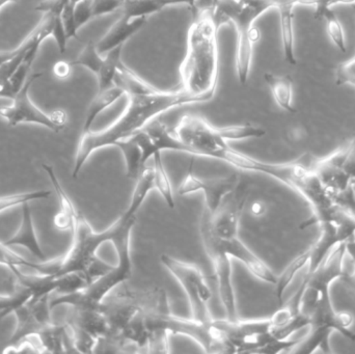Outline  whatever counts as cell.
<instances>
[{
  "label": "cell",
  "mask_w": 355,
  "mask_h": 354,
  "mask_svg": "<svg viewBox=\"0 0 355 354\" xmlns=\"http://www.w3.org/2000/svg\"><path fill=\"white\" fill-rule=\"evenodd\" d=\"M100 308L110 330L98 343L95 353L170 351L168 317L172 311L164 289H121L110 293Z\"/></svg>",
  "instance_id": "obj_1"
},
{
  "label": "cell",
  "mask_w": 355,
  "mask_h": 354,
  "mask_svg": "<svg viewBox=\"0 0 355 354\" xmlns=\"http://www.w3.org/2000/svg\"><path fill=\"white\" fill-rule=\"evenodd\" d=\"M204 102L202 98L191 95L183 89L178 91L159 89L153 94L128 97V104L124 112L114 124L104 130L83 132L77 145L72 178H78L81 170L94 152L106 147H114L119 141L135 134L160 114L173 108Z\"/></svg>",
  "instance_id": "obj_2"
},
{
  "label": "cell",
  "mask_w": 355,
  "mask_h": 354,
  "mask_svg": "<svg viewBox=\"0 0 355 354\" xmlns=\"http://www.w3.org/2000/svg\"><path fill=\"white\" fill-rule=\"evenodd\" d=\"M144 200L137 195L131 197L126 211L103 232L93 230L87 218L79 214L73 230V242L66 255L62 256V266L55 276L69 274H80L91 284L100 276L110 272L114 265L102 261L97 256L98 249L104 243L110 242L128 227L135 226L137 215L144 204Z\"/></svg>",
  "instance_id": "obj_3"
},
{
  "label": "cell",
  "mask_w": 355,
  "mask_h": 354,
  "mask_svg": "<svg viewBox=\"0 0 355 354\" xmlns=\"http://www.w3.org/2000/svg\"><path fill=\"white\" fill-rule=\"evenodd\" d=\"M217 28L208 12L192 21L187 35V49L180 66L182 89L205 102L213 99L218 83L219 51Z\"/></svg>",
  "instance_id": "obj_4"
},
{
  "label": "cell",
  "mask_w": 355,
  "mask_h": 354,
  "mask_svg": "<svg viewBox=\"0 0 355 354\" xmlns=\"http://www.w3.org/2000/svg\"><path fill=\"white\" fill-rule=\"evenodd\" d=\"M133 228L135 227H128L112 241V245H114L118 257L116 265L87 285L85 288L68 294H60L50 301L51 309L62 305L70 306L71 308L97 309L116 287L130 280L132 276L130 243Z\"/></svg>",
  "instance_id": "obj_5"
},
{
  "label": "cell",
  "mask_w": 355,
  "mask_h": 354,
  "mask_svg": "<svg viewBox=\"0 0 355 354\" xmlns=\"http://www.w3.org/2000/svg\"><path fill=\"white\" fill-rule=\"evenodd\" d=\"M218 12L223 24L233 23L235 25L237 31L236 70L240 83L245 85L252 68L254 44L260 35L254 24L260 17L244 0H223Z\"/></svg>",
  "instance_id": "obj_6"
},
{
  "label": "cell",
  "mask_w": 355,
  "mask_h": 354,
  "mask_svg": "<svg viewBox=\"0 0 355 354\" xmlns=\"http://www.w3.org/2000/svg\"><path fill=\"white\" fill-rule=\"evenodd\" d=\"M211 222H212V214L204 208L200 222L202 245L214 268L219 297H220L227 319L237 321L239 317H238L235 291L232 282V258L221 247L219 237L213 232Z\"/></svg>",
  "instance_id": "obj_7"
},
{
  "label": "cell",
  "mask_w": 355,
  "mask_h": 354,
  "mask_svg": "<svg viewBox=\"0 0 355 354\" xmlns=\"http://www.w3.org/2000/svg\"><path fill=\"white\" fill-rule=\"evenodd\" d=\"M44 73L31 74L22 89L12 99L10 105L0 106V116L10 126H18L21 124H35L45 127L53 132L58 133L64 130L68 122V116L64 110L58 109L51 112L42 110L29 96L31 85L37 79L41 78Z\"/></svg>",
  "instance_id": "obj_8"
},
{
  "label": "cell",
  "mask_w": 355,
  "mask_h": 354,
  "mask_svg": "<svg viewBox=\"0 0 355 354\" xmlns=\"http://www.w3.org/2000/svg\"><path fill=\"white\" fill-rule=\"evenodd\" d=\"M160 261L185 291L189 299L192 319L200 322L211 321L213 318L208 303L212 293L202 270L193 264L180 261L172 256L162 255Z\"/></svg>",
  "instance_id": "obj_9"
},
{
  "label": "cell",
  "mask_w": 355,
  "mask_h": 354,
  "mask_svg": "<svg viewBox=\"0 0 355 354\" xmlns=\"http://www.w3.org/2000/svg\"><path fill=\"white\" fill-rule=\"evenodd\" d=\"M184 147V153L217 159L218 154L229 145L212 126L202 116L186 114L182 116L174 130Z\"/></svg>",
  "instance_id": "obj_10"
},
{
  "label": "cell",
  "mask_w": 355,
  "mask_h": 354,
  "mask_svg": "<svg viewBox=\"0 0 355 354\" xmlns=\"http://www.w3.org/2000/svg\"><path fill=\"white\" fill-rule=\"evenodd\" d=\"M240 180L241 179L238 174L209 180L198 178L194 175L193 159H191L187 175L180 184L178 193L182 197H185L202 191L205 195V209L214 215L225 195H229L239 184Z\"/></svg>",
  "instance_id": "obj_11"
},
{
  "label": "cell",
  "mask_w": 355,
  "mask_h": 354,
  "mask_svg": "<svg viewBox=\"0 0 355 354\" xmlns=\"http://www.w3.org/2000/svg\"><path fill=\"white\" fill-rule=\"evenodd\" d=\"M49 297L44 295L41 297H31L25 305L15 312L16 330L6 347L15 346L25 339L37 337L52 324Z\"/></svg>",
  "instance_id": "obj_12"
},
{
  "label": "cell",
  "mask_w": 355,
  "mask_h": 354,
  "mask_svg": "<svg viewBox=\"0 0 355 354\" xmlns=\"http://www.w3.org/2000/svg\"><path fill=\"white\" fill-rule=\"evenodd\" d=\"M248 199V185L239 184L225 195L214 215H212L213 232L221 239L237 237L240 220Z\"/></svg>",
  "instance_id": "obj_13"
},
{
  "label": "cell",
  "mask_w": 355,
  "mask_h": 354,
  "mask_svg": "<svg viewBox=\"0 0 355 354\" xmlns=\"http://www.w3.org/2000/svg\"><path fill=\"white\" fill-rule=\"evenodd\" d=\"M354 316L347 312H337L331 303V292L317 295L316 301L311 311V328H320L338 332L345 338L355 341L352 332Z\"/></svg>",
  "instance_id": "obj_14"
},
{
  "label": "cell",
  "mask_w": 355,
  "mask_h": 354,
  "mask_svg": "<svg viewBox=\"0 0 355 354\" xmlns=\"http://www.w3.org/2000/svg\"><path fill=\"white\" fill-rule=\"evenodd\" d=\"M346 254L345 241L334 247L318 269L309 278H304L302 284L306 290L314 291L317 294L329 293L331 284L335 281H341L345 274L343 267Z\"/></svg>",
  "instance_id": "obj_15"
},
{
  "label": "cell",
  "mask_w": 355,
  "mask_h": 354,
  "mask_svg": "<svg viewBox=\"0 0 355 354\" xmlns=\"http://www.w3.org/2000/svg\"><path fill=\"white\" fill-rule=\"evenodd\" d=\"M219 240L225 253L230 257L241 262L252 276L263 282L275 285L277 276L273 274L272 270L258 256L254 255L238 237L231 239L219 238Z\"/></svg>",
  "instance_id": "obj_16"
},
{
  "label": "cell",
  "mask_w": 355,
  "mask_h": 354,
  "mask_svg": "<svg viewBox=\"0 0 355 354\" xmlns=\"http://www.w3.org/2000/svg\"><path fill=\"white\" fill-rule=\"evenodd\" d=\"M147 20V17H130L122 14L121 18L108 29L107 33L96 42L98 51L103 55L114 48L124 46L131 37L145 26Z\"/></svg>",
  "instance_id": "obj_17"
},
{
  "label": "cell",
  "mask_w": 355,
  "mask_h": 354,
  "mask_svg": "<svg viewBox=\"0 0 355 354\" xmlns=\"http://www.w3.org/2000/svg\"><path fill=\"white\" fill-rule=\"evenodd\" d=\"M200 0H132V1H124L121 10L123 14L127 16L149 18L151 15L156 14L168 6H187L191 10L194 19L200 14ZM209 1H210L211 12L218 0H209Z\"/></svg>",
  "instance_id": "obj_18"
},
{
  "label": "cell",
  "mask_w": 355,
  "mask_h": 354,
  "mask_svg": "<svg viewBox=\"0 0 355 354\" xmlns=\"http://www.w3.org/2000/svg\"><path fill=\"white\" fill-rule=\"evenodd\" d=\"M21 212L22 214H21V222L18 231L10 238L4 241V243L10 247H24L39 261H46L48 259L37 240L29 203H25L21 206Z\"/></svg>",
  "instance_id": "obj_19"
},
{
  "label": "cell",
  "mask_w": 355,
  "mask_h": 354,
  "mask_svg": "<svg viewBox=\"0 0 355 354\" xmlns=\"http://www.w3.org/2000/svg\"><path fill=\"white\" fill-rule=\"evenodd\" d=\"M42 168L45 170L46 174L49 177L50 182L55 191L58 195V202H60V211L54 218V226L60 231H71L74 230L75 224L79 218V212L75 208L74 204L71 201L70 197L67 195L64 189L62 188V184L56 177L53 168L49 164H42Z\"/></svg>",
  "instance_id": "obj_20"
},
{
  "label": "cell",
  "mask_w": 355,
  "mask_h": 354,
  "mask_svg": "<svg viewBox=\"0 0 355 354\" xmlns=\"http://www.w3.org/2000/svg\"><path fill=\"white\" fill-rule=\"evenodd\" d=\"M37 339L43 353H69L74 351L70 328L67 324L55 326L51 324L37 335Z\"/></svg>",
  "instance_id": "obj_21"
},
{
  "label": "cell",
  "mask_w": 355,
  "mask_h": 354,
  "mask_svg": "<svg viewBox=\"0 0 355 354\" xmlns=\"http://www.w3.org/2000/svg\"><path fill=\"white\" fill-rule=\"evenodd\" d=\"M114 85L120 87L124 91L125 95H127V97L147 95V94H153L159 91V89L150 85L145 79L137 75L135 71L128 68L123 60H121L118 69H116Z\"/></svg>",
  "instance_id": "obj_22"
},
{
  "label": "cell",
  "mask_w": 355,
  "mask_h": 354,
  "mask_svg": "<svg viewBox=\"0 0 355 354\" xmlns=\"http://www.w3.org/2000/svg\"><path fill=\"white\" fill-rule=\"evenodd\" d=\"M264 79L270 89L275 103L289 114H295L297 110L293 106V79L290 75L265 73Z\"/></svg>",
  "instance_id": "obj_23"
},
{
  "label": "cell",
  "mask_w": 355,
  "mask_h": 354,
  "mask_svg": "<svg viewBox=\"0 0 355 354\" xmlns=\"http://www.w3.org/2000/svg\"><path fill=\"white\" fill-rule=\"evenodd\" d=\"M114 147L119 148L122 152L127 178L137 181L147 163L144 157L143 150L139 147V143L132 136H129L119 141Z\"/></svg>",
  "instance_id": "obj_24"
},
{
  "label": "cell",
  "mask_w": 355,
  "mask_h": 354,
  "mask_svg": "<svg viewBox=\"0 0 355 354\" xmlns=\"http://www.w3.org/2000/svg\"><path fill=\"white\" fill-rule=\"evenodd\" d=\"M124 95V91L120 87H116V85H110V87L102 89V91H98L97 95L94 98L93 101L91 102L89 108H87L83 132L92 130V126H93L94 122L97 120L98 116L104 110L114 105Z\"/></svg>",
  "instance_id": "obj_25"
},
{
  "label": "cell",
  "mask_w": 355,
  "mask_h": 354,
  "mask_svg": "<svg viewBox=\"0 0 355 354\" xmlns=\"http://www.w3.org/2000/svg\"><path fill=\"white\" fill-rule=\"evenodd\" d=\"M293 6H284L277 8L281 25V39L283 45L284 57L288 64L295 66L297 58L295 55V35H294Z\"/></svg>",
  "instance_id": "obj_26"
},
{
  "label": "cell",
  "mask_w": 355,
  "mask_h": 354,
  "mask_svg": "<svg viewBox=\"0 0 355 354\" xmlns=\"http://www.w3.org/2000/svg\"><path fill=\"white\" fill-rule=\"evenodd\" d=\"M311 249H308L304 253L298 255L295 259L290 262L289 265L284 269L281 276H277V283H275V297H277V301L279 306H283V297L285 294L286 290L290 286L296 274L304 269V267H308L309 261H310Z\"/></svg>",
  "instance_id": "obj_27"
},
{
  "label": "cell",
  "mask_w": 355,
  "mask_h": 354,
  "mask_svg": "<svg viewBox=\"0 0 355 354\" xmlns=\"http://www.w3.org/2000/svg\"><path fill=\"white\" fill-rule=\"evenodd\" d=\"M152 159H153L152 168H153L154 188L157 189L158 193L164 197L168 207L174 209L176 204H175L172 183L162 162V153L158 152Z\"/></svg>",
  "instance_id": "obj_28"
},
{
  "label": "cell",
  "mask_w": 355,
  "mask_h": 354,
  "mask_svg": "<svg viewBox=\"0 0 355 354\" xmlns=\"http://www.w3.org/2000/svg\"><path fill=\"white\" fill-rule=\"evenodd\" d=\"M71 66L83 67L91 71L96 78L99 76L100 73L103 70L104 64H105V56L102 55L98 51L96 42L89 41L87 45L81 50L79 55L74 60L70 62Z\"/></svg>",
  "instance_id": "obj_29"
},
{
  "label": "cell",
  "mask_w": 355,
  "mask_h": 354,
  "mask_svg": "<svg viewBox=\"0 0 355 354\" xmlns=\"http://www.w3.org/2000/svg\"><path fill=\"white\" fill-rule=\"evenodd\" d=\"M16 287L12 294L0 295V321L10 314L15 313L33 297V292L29 289L17 284Z\"/></svg>",
  "instance_id": "obj_30"
},
{
  "label": "cell",
  "mask_w": 355,
  "mask_h": 354,
  "mask_svg": "<svg viewBox=\"0 0 355 354\" xmlns=\"http://www.w3.org/2000/svg\"><path fill=\"white\" fill-rule=\"evenodd\" d=\"M219 134L225 141H243V139H261L266 134V131L261 127L252 124L236 125V126L217 128Z\"/></svg>",
  "instance_id": "obj_31"
},
{
  "label": "cell",
  "mask_w": 355,
  "mask_h": 354,
  "mask_svg": "<svg viewBox=\"0 0 355 354\" xmlns=\"http://www.w3.org/2000/svg\"><path fill=\"white\" fill-rule=\"evenodd\" d=\"M322 19H324L327 24V35L329 39L333 42L334 45L345 53L347 51V45H346L345 33H344L343 26L340 22L336 12L331 8L325 10L322 15Z\"/></svg>",
  "instance_id": "obj_32"
},
{
  "label": "cell",
  "mask_w": 355,
  "mask_h": 354,
  "mask_svg": "<svg viewBox=\"0 0 355 354\" xmlns=\"http://www.w3.org/2000/svg\"><path fill=\"white\" fill-rule=\"evenodd\" d=\"M50 195H51V191L42 189V191H29V193L0 197V213L10 209V208L17 207V206L21 207L25 203L49 199Z\"/></svg>",
  "instance_id": "obj_33"
},
{
  "label": "cell",
  "mask_w": 355,
  "mask_h": 354,
  "mask_svg": "<svg viewBox=\"0 0 355 354\" xmlns=\"http://www.w3.org/2000/svg\"><path fill=\"white\" fill-rule=\"evenodd\" d=\"M0 265L6 267H28L35 269L37 263L27 261L18 254L12 251V247H8L4 242H0Z\"/></svg>",
  "instance_id": "obj_34"
},
{
  "label": "cell",
  "mask_w": 355,
  "mask_h": 354,
  "mask_svg": "<svg viewBox=\"0 0 355 354\" xmlns=\"http://www.w3.org/2000/svg\"><path fill=\"white\" fill-rule=\"evenodd\" d=\"M336 85H355V58L342 62L336 69Z\"/></svg>",
  "instance_id": "obj_35"
},
{
  "label": "cell",
  "mask_w": 355,
  "mask_h": 354,
  "mask_svg": "<svg viewBox=\"0 0 355 354\" xmlns=\"http://www.w3.org/2000/svg\"><path fill=\"white\" fill-rule=\"evenodd\" d=\"M355 3V0H304V6H314L315 18L322 19L323 12L331 8V6H337V4H352Z\"/></svg>",
  "instance_id": "obj_36"
},
{
  "label": "cell",
  "mask_w": 355,
  "mask_h": 354,
  "mask_svg": "<svg viewBox=\"0 0 355 354\" xmlns=\"http://www.w3.org/2000/svg\"><path fill=\"white\" fill-rule=\"evenodd\" d=\"M69 2H70V0H43L35 6V10L43 12V14L60 16Z\"/></svg>",
  "instance_id": "obj_37"
},
{
  "label": "cell",
  "mask_w": 355,
  "mask_h": 354,
  "mask_svg": "<svg viewBox=\"0 0 355 354\" xmlns=\"http://www.w3.org/2000/svg\"><path fill=\"white\" fill-rule=\"evenodd\" d=\"M343 170L352 181H355V137L348 145L347 156L344 162Z\"/></svg>",
  "instance_id": "obj_38"
},
{
  "label": "cell",
  "mask_w": 355,
  "mask_h": 354,
  "mask_svg": "<svg viewBox=\"0 0 355 354\" xmlns=\"http://www.w3.org/2000/svg\"><path fill=\"white\" fill-rule=\"evenodd\" d=\"M73 67L71 66L70 62H58L54 64L53 73L55 77L60 79H66L70 76L71 70Z\"/></svg>",
  "instance_id": "obj_39"
},
{
  "label": "cell",
  "mask_w": 355,
  "mask_h": 354,
  "mask_svg": "<svg viewBox=\"0 0 355 354\" xmlns=\"http://www.w3.org/2000/svg\"><path fill=\"white\" fill-rule=\"evenodd\" d=\"M267 207L266 204L264 202L260 201H254V203L250 206V213H252V216L254 218H262L264 216V214L266 213Z\"/></svg>",
  "instance_id": "obj_40"
},
{
  "label": "cell",
  "mask_w": 355,
  "mask_h": 354,
  "mask_svg": "<svg viewBox=\"0 0 355 354\" xmlns=\"http://www.w3.org/2000/svg\"><path fill=\"white\" fill-rule=\"evenodd\" d=\"M341 281L347 288H349L350 290L354 291L355 293V265L354 272H352V274H344Z\"/></svg>",
  "instance_id": "obj_41"
},
{
  "label": "cell",
  "mask_w": 355,
  "mask_h": 354,
  "mask_svg": "<svg viewBox=\"0 0 355 354\" xmlns=\"http://www.w3.org/2000/svg\"><path fill=\"white\" fill-rule=\"evenodd\" d=\"M85 1V0H70V3L72 4L73 6H76L79 2Z\"/></svg>",
  "instance_id": "obj_42"
},
{
  "label": "cell",
  "mask_w": 355,
  "mask_h": 354,
  "mask_svg": "<svg viewBox=\"0 0 355 354\" xmlns=\"http://www.w3.org/2000/svg\"><path fill=\"white\" fill-rule=\"evenodd\" d=\"M352 188H354V191H355V181H352Z\"/></svg>",
  "instance_id": "obj_43"
},
{
  "label": "cell",
  "mask_w": 355,
  "mask_h": 354,
  "mask_svg": "<svg viewBox=\"0 0 355 354\" xmlns=\"http://www.w3.org/2000/svg\"><path fill=\"white\" fill-rule=\"evenodd\" d=\"M352 10H354V16H355V3L352 4ZM354 58H355V57H354Z\"/></svg>",
  "instance_id": "obj_44"
},
{
  "label": "cell",
  "mask_w": 355,
  "mask_h": 354,
  "mask_svg": "<svg viewBox=\"0 0 355 354\" xmlns=\"http://www.w3.org/2000/svg\"><path fill=\"white\" fill-rule=\"evenodd\" d=\"M123 1H132V0H123Z\"/></svg>",
  "instance_id": "obj_45"
}]
</instances>
